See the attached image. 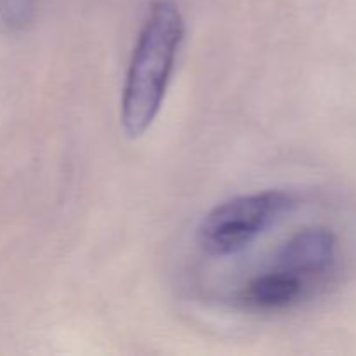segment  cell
Listing matches in <instances>:
<instances>
[{
    "instance_id": "cell-1",
    "label": "cell",
    "mask_w": 356,
    "mask_h": 356,
    "mask_svg": "<svg viewBox=\"0 0 356 356\" xmlns=\"http://www.w3.org/2000/svg\"><path fill=\"white\" fill-rule=\"evenodd\" d=\"M184 35L186 26L176 2L153 0L132 52L122 92L120 122L131 139L141 138L159 117Z\"/></svg>"
},
{
    "instance_id": "cell-2",
    "label": "cell",
    "mask_w": 356,
    "mask_h": 356,
    "mask_svg": "<svg viewBox=\"0 0 356 356\" xmlns=\"http://www.w3.org/2000/svg\"><path fill=\"white\" fill-rule=\"evenodd\" d=\"M292 207L294 197L282 190L229 198L216 205L200 221L197 229L198 247L211 257L235 256L252 245Z\"/></svg>"
},
{
    "instance_id": "cell-3",
    "label": "cell",
    "mask_w": 356,
    "mask_h": 356,
    "mask_svg": "<svg viewBox=\"0 0 356 356\" xmlns=\"http://www.w3.org/2000/svg\"><path fill=\"white\" fill-rule=\"evenodd\" d=\"M336 261V236L325 228H306L296 233L278 250L275 266L302 280L320 277Z\"/></svg>"
},
{
    "instance_id": "cell-4",
    "label": "cell",
    "mask_w": 356,
    "mask_h": 356,
    "mask_svg": "<svg viewBox=\"0 0 356 356\" xmlns=\"http://www.w3.org/2000/svg\"><path fill=\"white\" fill-rule=\"evenodd\" d=\"M305 289L306 282L302 278L275 266L245 285L242 301L257 312H282L296 305L305 294Z\"/></svg>"
},
{
    "instance_id": "cell-5",
    "label": "cell",
    "mask_w": 356,
    "mask_h": 356,
    "mask_svg": "<svg viewBox=\"0 0 356 356\" xmlns=\"http://www.w3.org/2000/svg\"><path fill=\"white\" fill-rule=\"evenodd\" d=\"M33 14V0H0V19L9 28L26 26Z\"/></svg>"
}]
</instances>
